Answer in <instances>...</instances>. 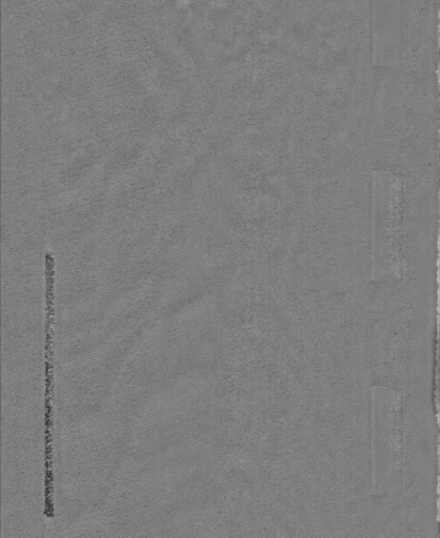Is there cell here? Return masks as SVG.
<instances>
[{"label": "cell", "mask_w": 440, "mask_h": 538, "mask_svg": "<svg viewBox=\"0 0 440 538\" xmlns=\"http://www.w3.org/2000/svg\"><path fill=\"white\" fill-rule=\"evenodd\" d=\"M46 278V341H45V380L55 382V259L51 253L45 256Z\"/></svg>", "instance_id": "6da1fadb"}]
</instances>
